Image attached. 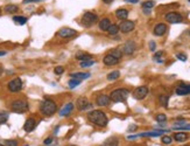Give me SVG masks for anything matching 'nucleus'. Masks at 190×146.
Listing matches in <instances>:
<instances>
[{
  "instance_id": "obj_20",
  "label": "nucleus",
  "mask_w": 190,
  "mask_h": 146,
  "mask_svg": "<svg viewBox=\"0 0 190 146\" xmlns=\"http://www.w3.org/2000/svg\"><path fill=\"white\" fill-rule=\"evenodd\" d=\"M115 16L118 18V19L122 20V21L127 20V18H128V11L125 9V8H119V9L115 11Z\"/></svg>"
},
{
  "instance_id": "obj_33",
  "label": "nucleus",
  "mask_w": 190,
  "mask_h": 146,
  "mask_svg": "<svg viewBox=\"0 0 190 146\" xmlns=\"http://www.w3.org/2000/svg\"><path fill=\"white\" fill-rule=\"evenodd\" d=\"M81 83H82V81H81V80H77V78H71L70 81H69L68 85H69V88H70V89H74V88H76L77 85H79Z\"/></svg>"
},
{
  "instance_id": "obj_21",
  "label": "nucleus",
  "mask_w": 190,
  "mask_h": 146,
  "mask_svg": "<svg viewBox=\"0 0 190 146\" xmlns=\"http://www.w3.org/2000/svg\"><path fill=\"white\" fill-rule=\"evenodd\" d=\"M100 146H119V139L117 137H110Z\"/></svg>"
},
{
  "instance_id": "obj_13",
  "label": "nucleus",
  "mask_w": 190,
  "mask_h": 146,
  "mask_svg": "<svg viewBox=\"0 0 190 146\" xmlns=\"http://www.w3.org/2000/svg\"><path fill=\"white\" fill-rule=\"evenodd\" d=\"M136 49V45L134 41L132 40H128L126 41V43L124 45V48H123V53H125L126 55H132V54L135 51Z\"/></svg>"
},
{
  "instance_id": "obj_1",
  "label": "nucleus",
  "mask_w": 190,
  "mask_h": 146,
  "mask_svg": "<svg viewBox=\"0 0 190 146\" xmlns=\"http://www.w3.org/2000/svg\"><path fill=\"white\" fill-rule=\"evenodd\" d=\"M88 119L92 124H95V125H97L99 127H105L107 125V123H109L107 116L105 115V112H103L101 110H93V111L89 112Z\"/></svg>"
},
{
  "instance_id": "obj_38",
  "label": "nucleus",
  "mask_w": 190,
  "mask_h": 146,
  "mask_svg": "<svg viewBox=\"0 0 190 146\" xmlns=\"http://www.w3.org/2000/svg\"><path fill=\"white\" fill-rule=\"evenodd\" d=\"M155 119H156L158 123H166L167 122V116L164 114H159L156 117H155Z\"/></svg>"
},
{
  "instance_id": "obj_37",
  "label": "nucleus",
  "mask_w": 190,
  "mask_h": 146,
  "mask_svg": "<svg viewBox=\"0 0 190 146\" xmlns=\"http://www.w3.org/2000/svg\"><path fill=\"white\" fill-rule=\"evenodd\" d=\"M4 145L5 146H18L19 143H18V140H15V139H6L4 141Z\"/></svg>"
},
{
  "instance_id": "obj_48",
  "label": "nucleus",
  "mask_w": 190,
  "mask_h": 146,
  "mask_svg": "<svg viewBox=\"0 0 190 146\" xmlns=\"http://www.w3.org/2000/svg\"><path fill=\"white\" fill-rule=\"evenodd\" d=\"M144 13H146V14H149V13H150V9H144Z\"/></svg>"
},
{
  "instance_id": "obj_10",
  "label": "nucleus",
  "mask_w": 190,
  "mask_h": 146,
  "mask_svg": "<svg viewBox=\"0 0 190 146\" xmlns=\"http://www.w3.org/2000/svg\"><path fill=\"white\" fill-rule=\"evenodd\" d=\"M168 130H154L152 132H144V133H140V135H134V136H128L127 139H134L136 137H159L161 135H164L167 133Z\"/></svg>"
},
{
  "instance_id": "obj_2",
  "label": "nucleus",
  "mask_w": 190,
  "mask_h": 146,
  "mask_svg": "<svg viewBox=\"0 0 190 146\" xmlns=\"http://www.w3.org/2000/svg\"><path fill=\"white\" fill-rule=\"evenodd\" d=\"M57 111V104L53 101V99H43L40 104V112L46 116V117H50L53 116L55 112Z\"/></svg>"
},
{
  "instance_id": "obj_12",
  "label": "nucleus",
  "mask_w": 190,
  "mask_h": 146,
  "mask_svg": "<svg viewBox=\"0 0 190 146\" xmlns=\"http://www.w3.org/2000/svg\"><path fill=\"white\" fill-rule=\"evenodd\" d=\"M118 27H119V30H122L123 33H130V32H132L134 29L135 24L133 21H131V20H124V21H122L119 24Z\"/></svg>"
},
{
  "instance_id": "obj_30",
  "label": "nucleus",
  "mask_w": 190,
  "mask_h": 146,
  "mask_svg": "<svg viewBox=\"0 0 190 146\" xmlns=\"http://www.w3.org/2000/svg\"><path fill=\"white\" fill-rule=\"evenodd\" d=\"M168 101H169V97H168L167 95H160V96H159V102H160V104H161L162 106L167 107V106H168Z\"/></svg>"
},
{
  "instance_id": "obj_29",
  "label": "nucleus",
  "mask_w": 190,
  "mask_h": 146,
  "mask_svg": "<svg viewBox=\"0 0 190 146\" xmlns=\"http://www.w3.org/2000/svg\"><path fill=\"white\" fill-rule=\"evenodd\" d=\"M107 32H109L110 35H115V34H118V32H119V27H118V25H115V24H111L110 27H109V29H107Z\"/></svg>"
},
{
  "instance_id": "obj_28",
  "label": "nucleus",
  "mask_w": 190,
  "mask_h": 146,
  "mask_svg": "<svg viewBox=\"0 0 190 146\" xmlns=\"http://www.w3.org/2000/svg\"><path fill=\"white\" fill-rule=\"evenodd\" d=\"M119 77H120V71L119 70H113V71H111L110 74L106 76V78L109 81H114V80H117Z\"/></svg>"
},
{
  "instance_id": "obj_14",
  "label": "nucleus",
  "mask_w": 190,
  "mask_h": 146,
  "mask_svg": "<svg viewBox=\"0 0 190 146\" xmlns=\"http://www.w3.org/2000/svg\"><path fill=\"white\" fill-rule=\"evenodd\" d=\"M36 127V120L34 119L33 117H29V118H27V120L25 122V124H23V130H25V132H32V131H34V129Z\"/></svg>"
},
{
  "instance_id": "obj_3",
  "label": "nucleus",
  "mask_w": 190,
  "mask_h": 146,
  "mask_svg": "<svg viewBox=\"0 0 190 146\" xmlns=\"http://www.w3.org/2000/svg\"><path fill=\"white\" fill-rule=\"evenodd\" d=\"M128 95H130V91L127 89L120 88V89L113 90L110 94V99L112 102H115V103H122V102H125L127 99Z\"/></svg>"
},
{
  "instance_id": "obj_18",
  "label": "nucleus",
  "mask_w": 190,
  "mask_h": 146,
  "mask_svg": "<svg viewBox=\"0 0 190 146\" xmlns=\"http://www.w3.org/2000/svg\"><path fill=\"white\" fill-rule=\"evenodd\" d=\"M103 63H104L105 66L107 67H112V66H115L119 63V60L113 57L112 55H110V54H107V55L104 56V59H103Z\"/></svg>"
},
{
  "instance_id": "obj_31",
  "label": "nucleus",
  "mask_w": 190,
  "mask_h": 146,
  "mask_svg": "<svg viewBox=\"0 0 190 146\" xmlns=\"http://www.w3.org/2000/svg\"><path fill=\"white\" fill-rule=\"evenodd\" d=\"M8 117H9L8 112H6V111H0V125L5 124V123L8 120Z\"/></svg>"
},
{
  "instance_id": "obj_40",
  "label": "nucleus",
  "mask_w": 190,
  "mask_h": 146,
  "mask_svg": "<svg viewBox=\"0 0 190 146\" xmlns=\"http://www.w3.org/2000/svg\"><path fill=\"white\" fill-rule=\"evenodd\" d=\"M176 59L182 61V62H185L187 61V55H185V54H183V53H177L176 54Z\"/></svg>"
},
{
  "instance_id": "obj_7",
  "label": "nucleus",
  "mask_w": 190,
  "mask_h": 146,
  "mask_svg": "<svg viewBox=\"0 0 190 146\" xmlns=\"http://www.w3.org/2000/svg\"><path fill=\"white\" fill-rule=\"evenodd\" d=\"M164 19L169 24H179L183 21V16L177 12H169L164 15Z\"/></svg>"
},
{
  "instance_id": "obj_36",
  "label": "nucleus",
  "mask_w": 190,
  "mask_h": 146,
  "mask_svg": "<svg viewBox=\"0 0 190 146\" xmlns=\"http://www.w3.org/2000/svg\"><path fill=\"white\" fill-rule=\"evenodd\" d=\"M163 55V51H158V53H155V55L153 56V60L155 62H158V63H162L163 60L161 59V56Z\"/></svg>"
},
{
  "instance_id": "obj_19",
  "label": "nucleus",
  "mask_w": 190,
  "mask_h": 146,
  "mask_svg": "<svg viewBox=\"0 0 190 146\" xmlns=\"http://www.w3.org/2000/svg\"><path fill=\"white\" fill-rule=\"evenodd\" d=\"M176 94L180 96H184V95H189L190 94V84H181L180 87L176 88Z\"/></svg>"
},
{
  "instance_id": "obj_39",
  "label": "nucleus",
  "mask_w": 190,
  "mask_h": 146,
  "mask_svg": "<svg viewBox=\"0 0 190 146\" xmlns=\"http://www.w3.org/2000/svg\"><path fill=\"white\" fill-rule=\"evenodd\" d=\"M161 140H162L163 144L169 145V144H171V141H173V137H170V136H163Z\"/></svg>"
},
{
  "instance_id": "obj_22",
  "label": "nucleus",
  "mask_w": 190,
  "mask_h": 146,
  "mask_svg": "<svg viewBox=\"0 0 190 146\" xmlns=\"http://www.w3.org/2000/svg\"><path fill=\"white\" fill-rule=\"evenodd\" d=\"M75 57L78 60V61H86V60H92V56L90 55V54H88V53H84V51H78V53H76V55H75Z\"/></svg>"
},
{
  "instance_id": "obj_54",
  "label": "nucleus",
  "mask_w": 190,
  "mask_h": 146,
  "mask_svg": "<svg viewBox=\"0 0 190 146\" xmlns=\"http://www.w3.org/2000/svg\"><path fill=\"white\" fill-rule=\"evenodd\" d=\"M185 146H189V145H185Z\"/></svg>"
},
{
  "instance_id": "obj_47",
  "label": "nucleus",
  "mask_w": 190,
  "mask_h": 146,
  "mask_svg": "<svg viewBox=\"0 0 190 146\" xmlns=\"http://www.w3.org/2000/svg\"><path fill=\"white\" fill-rule=\"evenodd\" d=\"M103 1H104L105 4H111V3L113 1V0H103Z\"/></svg>"
},
{
  "instance_id": "obj_16",
  "label": "nucleus",
  "mask_w": 190,
  "mask_h": 146,
  "mask_svg": "<svg viewBox=\"0 0 190 146\" xmlns=\"http://www.w3.org/2000/svg\"><path fill=\"white\" fill-rule=\"evenodd\" d=\"M166 32H167V25L163 24V22L158 24L154 27V30H153L154 35H156V36H162V35L166 34Z\"/></svg>"
},
{
  "instance_id": "obj_6",
  "label": "nucleus",
  "mask_w": 190,
  "mask_h": 146,
  "mask_svg": "<svg viewBox=\"0 0 190 146\" xmlns=\"http://www.w3.org/2000/svg\"><path fill=\"white\" fill-rule=\"evenodd\" d=\"M97 19H98V16L95 13H92V12H85L84 15H83V18H82V24L85 27H90V26H92L97 21Z\"/></svg>"
},
{
  "instance_id": "obj_53",
  "label": "nucleus",
  "mask_w": 190,
  "mask_h": 146,
  "mask_svg": "<svg viewBox=\"0 0 190 146\" xmlns=\"http://www.w3.org/2000/svg\"><path fill=\"white\" fill-rule=\"evenodd\" d=\"M188 1H189V3H190V0H188Z\"/></svg>"
},
{
  "instance_id": "obj_15",
  "label": "nucleus",
  "mask_w": 190,
  "mask_h": 146,
  "mask_svg": "<svg viewBox=\"0 0 190 146\" xmlns=\"http://www.w3.org/2000/svg\"><path fill=\"white\" fill-rule=\"evenodd\" d=\"M110 102H111L110 96L104 95V94L97 96V98H96V104H97L98 106H107V105L110 104Z\"/></svg>"
},
{
  "instance_id": "obj_45",
  "label": "nucleus",
  "mask_w": 190,
  "mask_h": 146,
  "mask_svg": "<svg viewBox=\"0 0 190 146\" xmlns=\"http://www.w3.org/2000/svg\"><path fill=\"white\" fill-rule=\"evenodd\" d=\"M7 54V51L6 50H0V56H5Z\"/></svg>"
},
{
  "instance_id": "obj_26",
  "label": "nucleus",
  "mask_w": 190,
  "mask_h": 146,
  "mask_svg": "<svg viewBox=\"0 0 190 146\" xmlns=\"http://www.w3.org/2000/svg\"><path fill=\"white\" fill-rule=\"evenodd\" d=\"M13 21L16 24V25H19V26H22L27 22V18L25 16H21V15H15L13 16Z\"/></svg>"
},
{
  "instance_id": "obj_42",
  "label": "nucleus",
  "mask_w": 190,
  "mask_h": 146,
  "mask_svg": "<svg viewBox=\"0 0 190 146\" xmlns=\"http://www.w3.org/2000/svg\"><path fill=\"white\" fill-rule=\"evenodd\" d=\"M53 141H54V137H48V138L44 139L43 144L44 145H51V144H53Z\"/></svg>"
},
{
  "instance_id": "obj_52",
  "label": "nucleus",
  "mask_w": 190,
  "mask_h": 146,
  "mask_svg": "<svg viewBox=\"0 0 190 146\" xmlns=\"http://www.w3.org/2000/svg\"><path fill=\"white\" fill-rule=\"evenodd\" d=\"M23 146H29V145H23Z\"/></svg>"
},
{
  "instance_id": "obj_4",
  "label": "nucleus",
  "mask_w": 190,
  "mask_h": 146,
  "mask_svg": "<svg viewBox=\"0 0 190 146\" xmlns=\"http://www.w3.org/2000/svg\"><path fill=\"white\" fill-rule=\"evenodd\" d=\"M28 109H29V104L23 98L15 99L11 103V110L15 114H23V112L28 111Z\"/></svg>"
},
{
  "instance_id": "obj_8",
  "label": "nucleus",
  "mask_w": 190,
  "mask_h": 146,
  "mask_svg": "<svg viewBox=\"0 0 190 146\" xmlns=\"http://www.w3.org/2000/svg\"><path fill=\"white\" fill-rule=\"evenodd\" d=\"M148 88L146 85H141V87H138L134 91H133V97L138 101H141L144 99L147 95H148Z\"/></svg>"
},
{
  "instance_id": "obj_32",
  "label": "nucleus",
  "mask_w": 190,
  "mask_h": 146,
  "mask_svg": "<svg viewBox=\"0 0 190 146\" xmlns=\"http://www.w3.org/2000/svg\"><path fill=\"white\" fill-rule=\"evenodd\" d=\"M95 63H96L95 60H86V61H82V62H79V64H81L82 68H89V67H92Z\"/></svg>"
},
{
  "instance_id": "obj_43",
  "label": "nucleus",
  "mask_w": 190,
  "mask_h": 146,
  "mask_svg": "<svg viewBox=\"0 0 190 146\" xmlns=\"http://www.w3.org/2000/svg\"><path fill=\"white\" fill-rule=\"evenodd\" d=\"M155 48H156V43H155L154 41H150V42H149V49H150L152 51H155Z\"/></svg>"
},
{
  "instance_id": "obj_44",
  "label": "nucleus",
  "mask_w": 190,
  "mask_h": 146,
  "mask_svg": "<svg viewBox=\"0 0 190 146\" xmlns=\"http://www.w3.org/2000/svg\"><path fill=\"white\" fill-rule=\"evenodd\" d=\"M126 3H131V4H136V3H139V0H125Z\"/></svg>"
},
{
  "instance_id": "obj_24",
  "label": "nucleus",
  "mask_w": 190,
  "mask_h": 146,
  "mask_svg": "<svg viewBox=\"0 0 190 146\" xmlns=\"http://www.w3.org/2000/svg\"><path fill=\"white\" fill-rule=\"evenodd\" d=\"M71 78H77V80H86V78H89L90 77V72H73V74L70 75Z\"/></svg>"
},
{
  "instance_id": "obj_27",
  "label": "nucleus",
  "mask_w": 190,
  "mask_h": 146,
  "mask_svg": "<svg viewBox=\"0 0 190 146\" xmlns=\"http://www.w3.org/2000/svg\"><path fill=\"white\" fill-rule=\"evenodd\" d=\"M19 11V7L16 5H6L5 6V12L8 14H15Z\"/></svg>"
},
{
  "instance_id": "obj_5",
  "label": "nucleus",
  "mask_w": 190,
  "mask_h": 146,
  "mask_svg": "<svg viewBox=\"0 0 190 146\" xmlns=\"http://www.w3.org/2000/svg\"><path fill=\"white\" fill-rule=\"evenodd\" d=\"M7 89L9 93H20L21 89H22V80L20 77H15V78H12L8 84H7Z\"/></svg>"
},
{
  "instance_id": "obj_46",
  "label": "nucleus",
  "mask_w": 190,
  "mask_h": 146,
  "mask_svg": "<svg viewBox=\"0 0 190 146\" xmlns=\"http://www.w3.org/2000/svg\"><path fill=\"white\" fill-rule=\"evenodd\" d=\"M135 129H136V126H135V125H131V126H130V131H134Z\"/></svg>"
},
{
  "instance_id": "obj_9",
  "label": "nucleus",
  "mask_w": 190,
  "mask_h": 146,
  "mask_svg": "<svg viewBox=\"0 0 190 146\" xmlns=\"http://www.w3.org/2000/svg\"><path fill=\"white\" fill-rule=\"evenodd\" d=\"M77 32L73 28H69V27H63L61 28L58 32H57V35L62 39H70V38H74L76 36Z\"/></svg>"
},
{
  "instance_id": "obj_51",
  "label": "nucleus",
  "mask_w": 190,
  "mask_h": 146,
  "mask_svg": "<svg viewBox=\"0 0 190 146\" xmlns=\"http://www.w3.org/2000/svg\"><path fill=\"white\" fill-rule=\"evenodd\" d=\"M0 146H5V145H4V144H1V143H0Z\"/></svg>"
},
{
  "instance_id": "obj_50",
  "label": "nucleus",
  "mask_w": 190,
  "mask_h": 146,
  "mask_svg": "<svg viewBox=\"0 0 190 146\" xmlns=\"http://www.w3.org/2000/svg\"><path fill=\"white\" fill-rule=\"evenodd\" d=\"M46 146H55V145H53V144H51V145H46Z\"/></svg>"
},
{
  "instance_id": "obj_23",
  "label": "nucleus",
  "mask_w": 190,
  "mask_h": 146,
  "mask_svg": "<svg viewBox=\"0 0 190 146\" xmlns=\"http://www.w3.org/2000/svg\"><path fill=\"white\" fill-rule=\"evenodd\" d=\"M174 139L176 140V141H179V143H183V141H185V140H188L189 139V135L188 133H185V132H177V133H175L174 136Z\"/></svg>"
},
{
  "instance_id": "obj_25",
  "label": "nucleus",
  "mask_w": 190,
  "mask_h": 146,
  "mask_svg": "<svg viewBox=\"0 0 190 146\" xmlns=\"http://www.w3.org/2000/svg\"><path fill=\"white\" fill-rule=\"evenodd\" d=\"M110 25H111V21H110V19L109 18H104V19H101L100 21H99V28H100V30H107L109 29V27H110Z\"/></svg>"
},
{
  "instance_id": "obj_34",
  "label": "nucleus",
  "mask_w": 190,
  "mask_h": 146,
  "mask_svg": "<svg viewBox=\"0 0 190 146\" xmlns=\"http://www.w3.org/2000/svg\"><path fill=\"white\" fill-rule=\"evenodd\" d=\"M155 6V1L153 0H147V1L142 3V9H150Z\"/></svg>"
},
{
  "instance_id": "obj_41",
  "label": "nucleus",
  "mask_w": 190,
  "mask_h": 146,
  "mask_svg": "<svg viewBox=\"0 0 190 146\" xmlns=\"http://www.w3.org/2000/svg\"><path fill=\"white\" fill-rule=\"evenodd\" d=\"M54 71H55V74H56V75H62L63 72H64V68L61 67V66H58V67H55Z\"/></svg>"
},
{
  "instance_id": "obj_49",
  "label": "nucleus",
  "mask_w": 190,
  "mask_h": 146,
  "mask_svg": "<svg viewBox=\"0 0 190 146\" xmlns=\"http://www.w3.org/2000/svg\"><path fill=\"white\" fill-rule=\"evenodd\" d=\"M3 72H4V69H3V67H0V76L3 75Z\"/></svg>"
},
{
  "instance_id": "obj_17",
  "label": "nucleus",
  "mask_w": 190,
  "mask_h": 146,
  "mask_svg": "<svg viewBox=\"0 0 190 146\" xmlns=\"http://www.w3.org/2000/svg\"><path fill=\"white\" fill-rule=\"evenodd\" d=\"M73 110H74V104L73 103H66L61 110H60V116L61 117H66V116H69L71 112H73Z\"/></svg>"
},
{
  "instance_id": "obj_11",
  "label": "nucleus",
  "mask_w": 190,
  "mask_h": 146,
  "mask_svg": "<svg viewBox=\"0 0 190 146\" xmlns=\"http://www.w3.org/2000/svg\"><path fill=\"white\" fill-rule=\"evenodd\" d=\"M76 105H77V109L79 111H85V110H88V109L92 107V104L89 102V99L86 97H79L77 99Z\"/></svg>"
},
{
  "instance_id": "obj_35",
  "label": "nucleus",
  "mask_w": 190,
  "mask_h": 146,
  "mask_svg": "<svg viewBox=\"0 0 190 146\" xmlns=\"http://www.w3.org/2000/svg\"><path fill=\"white\" fill-rule=\"evenodd\" d=\"M110 55H112L113 57L120 60V59H122V56H123V53H122V50H119V49H113V50L110 51Z\"/></svg>"
}]
</instances>
